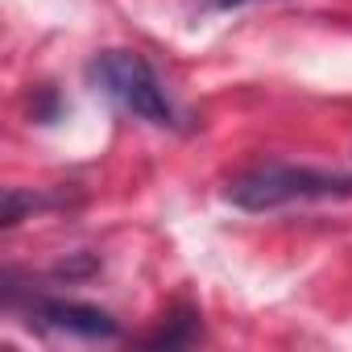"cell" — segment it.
I'll return each mask as SVG.
<instances>
[{
  "label": "cell",
  "instance_id": "cell-1",
  "mask_svg": "<svg viewBox=\"0 0 352 352\" xmlns=\"http://www.w3.org/2000/svg\"><path fill=\"white\" fill-rule=\"evenodd\" d=\"M224 195L241 212H278V208H290V204L344 199V195H352V179L348 174H331V170H315V166L257 162V166L232 174Z\"/></svg>",
  "mask_w": 352,
  "mask_h": 352
},
{
  "label": "cell",
  "instance_id": "cell-2",
  "mask_svg": "<svg viewBox=\"0 0 352 352\" xmlns=\"http://www.w3.org/2000/svg\"><path fill=\"white\" fill-rule=\"evenodd\" d=\"M87 75H91V83H96L108 100H116L124 112H133V116H141V120H149V124H157V129L179 124V112H174V104H170V96H166L157 71H153L141 54H133V50H104V54L87 67Z\"/></svg>",
  "mask_w": 352,
  "mask_h": 352
},
{
  "label": "cell",
  "instance_id": "cell-3",
  "mask_svg": "<svg viewBox=\"0 0 352 352\" xmlns=\"http://www.w3.org/2000/svg\"><path fill=\"white\" fill-rule=\"evenodd\" d=\"M34 319L54 327V331L83 336V340H112L120 331L108 311L87 307V302H71V298H42V302H34Z\"/></svg>",
  "mask_w": 352,
  "mask_h": 352
},
{
  "label": "cell",
  "instance_id": "cell-4",
  "mask_svg": "<svg viewBox=\"0 0 352 352\" xmlns=\"http://www.w3.org/2000/svg\"><path fill=\"white\" fill-rule=\"evenodd\" d=\"M212 9H241V5H253V0H208Z\"/></svg>",
  "mask_w": 352,
  "mask_h": 352
}]
</instances>
